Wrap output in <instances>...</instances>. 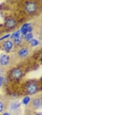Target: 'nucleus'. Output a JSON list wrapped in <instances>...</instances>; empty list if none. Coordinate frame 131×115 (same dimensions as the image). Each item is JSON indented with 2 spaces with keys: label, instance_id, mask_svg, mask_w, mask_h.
Instances as JSON below:
<instances>
[{
  "label": "nucleus",
  "instance_id": "nucleus-21",
  "mask_svg": "<svg viewBox=\"0 0 131 115\" xmlns=\"http://www.w3.org/2000/svg\"><path fill=\"white\" fill-rule=\"evenodd\" d=\"M0 72H1V70H0Z\"/></svg>",
  "mask_w": 131,
  "mask_h": 115
},
{
  "label": "nucleus",
  "instance_id": "nucleus-15",
  "mask_svg": "<svg viewBox=\"0 0 131 115\" xmlns=\"http://www.w3.org/2000/svg\"><path fill=\"white\" fill-rule=\"evenodd\" d=\"M21 41H22V38L21 37H18V38H14V43L16 44H19L20 43H21Z\"/></svg>",
  "mask_w": 131,
  "mask_h": 115
},
{
  "label": "nucleus",
  "instance_id": "nucleus-6",
  "mask_svg": "<svg viewBox=\"0 0 131 115\" xmlns=\"http://www.w3.org/2000/svg\"><path fill=\"white\" fill-rule=\"evenodd\" d=\"M9 62V57L7 55H4L0 58V64L2 66L8 65Z\"/></svg>",
  "mask_w": 131,
  "mask_h": 115
},
{
  "label": "nucleus",
  "instance_id": "nucleus-3",
  "mask_svg": "<svg viewBox=\"0 0 131 115\" xmlns=\"http://www.w3.org/2000/svg\"><path fill=\"white\" fill-rule=\"evenodd\" d=\"M31 105L34 109H40L41 107V99L40 97L34 98L31 101Z\"/></svg>",
  "mask_w": 131,
  "mask_h": 115
},
{
  "label": "nucleus",
  "instance_id": "nucleus-11",
  "mask_svg": "<svg viewBox=\"0 0 131 115\" xmlns=\"http://www.w3.org/2000/svg\"><path fill=\"white\" fill-rule=\"evenodd\" d=\"M31 100V97H28V96H27V97H25L23 99L22 103L23 105H28V103L30 102Z\"/></svg>",
  "mask_w": 131,
  "mask_h": 115
},
{
  "label": "nucleus",
  "instance_id": "nucleus-9",
  "mask_svg": "<svg viewBox=\"0 0 131 115\" xmlns=\"http://www.w3.org/2000/svg\"><path fill=\"white\" fill-rule=\"evenodd\" d=\"M12 75L14 79H19L22 75V72L21 70L15 69L12 72Z\"/></svg>",
  "mask_w": 131,
  "mask_h": 115
},
{
  "label": "nucleus",
  "instance_id": "nucleus-17",
  "mask_svg": "<svg viewBox=\"0 0 131 115\" xmlns=\"http://www.w3.org/2000/svg\"><path fill=\"white\" fill-rule=\"evenodd\" d=\"M9 36H10V34H8V35L2 37V38H0V41H1V40H4V39H5V38H8V37H9Z\"/></svg>",
  "mask_w": 131,
  "mask_h": 115
},
{
  "label": "nucleus",
  "instance_id": "nucleus-13",
  "mask_svg": "<svg viewBox=\"0 0 131 115\" xmlns=\"http://www.w3.org/2000/svg\"><path fill=\"white\" fill-rule=\"evenodd\" d=\"M39 44V41L36 39H32L31 41V44L32 47H35V46H37Z\"/></svg>",
  "mask_w": 131,
  "mask_h": 115
},
{
  "label": "nucleus",
  "instance_id": "nucleus-18",
  "mask_svg": "<svg viewBox=\"0 0 131 115\" xmlns=\"http://www.w3.org/2000/svg\"><path fill=\"white\" fill-rule=\"evenodd\" d=\"M2 81H3V79H2V77H1V76H0V86L2 85Z\"/></svg>",
  "mask_w": 131,
  "mask_h": 115
},
{
  "label": "nucleus",
  "instance_id": "nucleus-16",
  "mask_svg": "<svg viewBox=\"0 0 131 115\" xmlns=\"http://www.w3.org/2000/svg\"><path fill=\"white\" fill-rule=\"evenodd\" d=\"M4 103H2V102L0 101V113L2 112L4 110Z\"/></svg>",
  "mask_w": 131,
  "mask_h": 115
},
{
  "label": "nucleus",
  "instance_id": "nucleus-8",
  "mask_svg": "<svg viewBox=\"0 0 131 115\" xmlns=\"http://www.w3.org/2000/svg\"><path fill=\"white\" fill-rule=\"evenodd\" d=\"M28 55L29 51L27 48H22L21 50L19 51V56L21 58H22L26 57Z\"/></svg>",
  "mask_w": 131,
  "mask_h": 115
},
{
  "label": "nucleus",
  "instance_id": "nucleus-12",
  "mask_svg": "<svg viewBox=\"0 0 131 115\" xmlns=\"http://www.w3.org/2000/svg\"><path fill=\"white\" fill-rule=\"evenodd\" d=\"M20 34H21L20 31H16V32H15L14 33H13L12 34V36H11V38H13V39H14V38H18V37H20Z\"/></svg>",
  "mask_w": 131,
  "mask_h": 115
},
{
  "label": "nucleus",
  "instance_id": "nucleus-20",
  "mask_svg": "<svg viewBox=\"0 0 131 115\" xmlns=\"http://www.w3.org/2000/svg\"><path fill=\"white\" fill-rule=\"evenodd\" d=\"M34 115H41V113H40V112H38V113H36L34 114Z\"/></svg>",
  "mask_w": 131,
  "mask_h": 115
},
{
  "label": "nucleus",
  "instance_id": "nucleus-4",
  "mask_svg": "<svg viewBox=\"0 0 131 115\" xmlns=\"http://www.w3.org/2000/svg\"><path fill=\"white\" fill-rule=\"evenodd\" d=\"M32 30V27L31 26V25L29 23H26L24 24L23 25L22 27L21 32L23 35L25 36L26 34L29 33H31V31Z\"/></svg>",
  "mask_w": 131,
  "mask_h": 115
},
{
  "label": "nucleus",
  "instance_id": "nucleus-2",
  "mask_svg": "<svg viewBox=\"0 0 131 115\" xmlns=\"http://www.w3.org/2000/svg\"><path fill=\"white\" fill-rule=\"evenodd\" d=\"M27 92L29 94L33 95L36 94L38 91V86L36 83H31L27 86Z\"/></svg>",
  "mask_w": 131,
  "mask_h": 115
},
{
  "label": "nucleus",
  "instance_id": "nucleus-1",
  "mask_svg": "<svg viewBox=\"0 0 131 115\" xmlns=\"http://www.w3.org/2000/svg\"><path fill=\"white\" fill-rule=\"evenodd\" d=\"M25 9L29 14H33L37 9V5L34 2H28L25 5Z\"/></svg>",
  "mask_w": 131,
  "mask_h": 115
},
{
  "label": "nucleus",
  "instance_id": "nucleus-5",
  "mask_svg": "<svg viewBox=\"0 0 131 115\" xmlns=\"http://www.w3.org/2000/svg\"><path fill=\"white\" fill-rule=\"evenodd\" d=\"M16 23L15 20L13 18H8L5 21V26L9 29H12L15 27Z\"/></svg>",
  "mask_w": 131,
  "mask_h": 115
},
{
  "label": "nucleus",
  "instance_id": "nucleus-7",
  "mask_svg": "<svg viewBox=\"0 0 131 115\" xmlns=\"http://www.w3.org/2000/svg\"><path fill=\"white\" fill-rule=\"evenodd\" d=\"M13 47V43L10 40L6 41L4 44V48L5 49V51H9Z\"/></svg>",
  "mask_w": 131,
  "mask_h": 115
},
{
  "label": "nucleus",
  "instance_id": "nucleus-14",
  "mask_svg": "<svg viewBox=\"0 0 131 115\" xmlns=\"http://www.w3.org/2000/svg\"><path fill=\"white\" fill-rule=\"evenodd\" d=\"M19 107V104L18 103H14L11 105V109L12 110H15V109H18Z\"/></svg>",
  "mask_w": 131,
  "mask_h": 115
},
{
  "label": "nucleus",
  "instance_id": "nucleus-10",
  "mask_svg": "<svg viewBox=\"0 0 131 115\" xmlns=\"http://www.w3.org/2000/svg\"><path fill=\"white\" fill-rule=\"evenodd\" d=\"M33 35L31 33H29L24 36V39L26 41H31L33 39Z\"/></svg>",
  "mask_w": 131,
  "mask_h": 115
},
{
  "label": "nucleus",
  "instance_id": "nucleus-19",
  "mask_svg": "<svg viewBox=\"0 0 131 115\" xmlns=\"http://www.w3.org/2000/svg\"><path fill=\"white\" fill-rule=\"evenodd\" d=\"M2 115H10V113H8V112H5V113H3Z\"/></svg>",
  "mask_w": 131,
  "mask_h": 115
}]
</instances>
